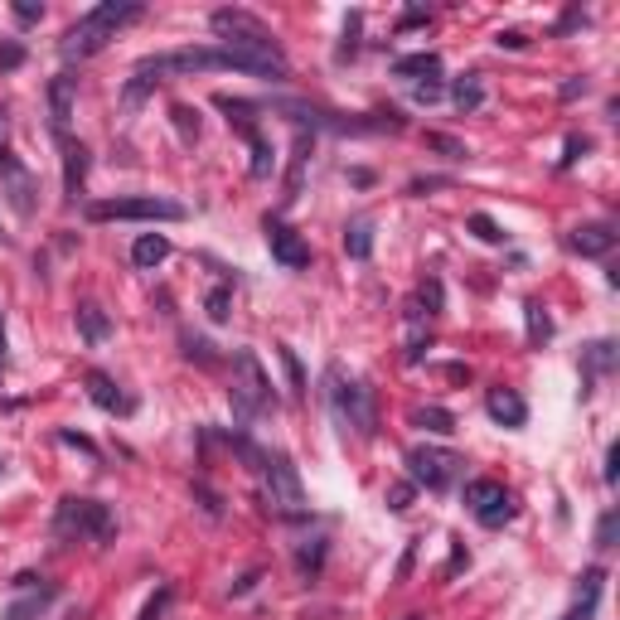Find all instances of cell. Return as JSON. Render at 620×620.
<instances>
[{
	"label": "cell",
	"mask_w": 620,
	"mask_h": 620,
	"mask_svg": "<svg viewBox=\"0 0 620 620\" xmlns=\"http://www.w3.org/2000/svg\"><path fill=\"white\" fill-rule=\"evenodd\" d=\"M209 30L223 39L218 49H228V54H238V59L248 63L252 78H267V83H286V78H291L286 49H281L277 34L267 30L252 10H233V5H223V10L209 15Z\"/></svg>",
	"instance_id": "1"
},
{
	"label": "cell",
	"mask_w": 620,
	"mask_h": 620,
	"mask_svg": "<svg viewBox=\"0 0 620 620\" xmlns=\"http://www.w3.org/2000/svg\"><path fill=\"white\" fill-rule=\"evenodd\" d=\"M218 68H233V73H248V63L228 49H214V44H199V49H165V54H146V59L131 68L122 88V102L126 107H141L151 97L155 83L165 78H180V73H218Z\"/></svg>",
	"instance_id": "2"
},
{
	"label": "cell",
	"mask_w": 620,
	"mask_h": 620,
	"mask_svg": "<svg viewBox=\"0 0 620 620\" xmlns=\"http://www.w3.org/2000/svg\"><path fill=\"white\" fill-rule=\"evenodd\" d=\"M228 446H233V451H238V461H243L252 475L262 480V499H267V509H277V514H286V519H306V490H301L296 465L286 461L281 451H267V446L248 441L243 432L228 436Z\"/></svg>",
	"instance_id": "3"
},
{
	"label": "cell",
	"mask_w": 620,
	"mask_h": 620,
	"mask_svg": "<svg viewBox=\"0 0 620 620\" xmlns=\"http://www.w3.org/2000/svg\"><path fill=\"white\" fill-rule=\"evenodd\" d=\"M141 15H146L141 0H102V5H93L88 15H78V20L68 25V34L59 39V54L68 63L93 59V54H102L126 25H136Z\"/></svg>",
	"instance_id": "4"
},
{
	"label": "cell",
	"mask_w": 620,
	"mask_h": 620,
	"mask_svg": "<svg viewBox=\"0 0 620 620\" xmlns=\"http://www.w3.org/2000/svg\"><path fill=\"white\" fill-rule=\"evenodd\" d=\"M320 393H325L330 417H335V427H340L344 436L354 432L359 441H373V436H378V403H373V388L364 383V378L344 373L340 364H325V373H320Z\"/></svg>",
	"instance_id": "5"
},
{
	"label": "cell",
	"mask_w": 620,
	"mask_h": 620,
	"mask_svg": "<svg viewBox=\"0 0 620 620\" xmlns=\"http://www.w3.org/2000/svg\"><path fill=\"white\" fill-rule=\"evenodd\" d=\"M272 112L291 117L301 131H330V136H373V131H403V112H369V117H344L320 102H301V97H272Z\"/></svg>",
	"instance_id": "6"
},
{
	"label": "cell",
	"mask_w": 620,
	"mask_h": 620,
	"mask_svg": "<svg viewBox=\"0 0 620 620\" xmlns=\"http://www.w3.org/2000/svg\"><path fill=\"white\" fill-rule=\"evenodd\" d=\"M54 538H63V543H78V538L112 543L117 538V514L102 499L68 495V499H59V514H54Z\"/></svg>",
	"instance_id": "7"
},
{
	"label": "cell",
	"mask_w": 620,
	"mask_h": 620,
	"mask_svg": "<svg viewBox=\"0 0 620 620\" xmlns=\"http://www.w3.org/2000/svg\"><path fill=\"white\" fill-rule=\"evenodd\" d=\"M228 403H233V417L238 422H252L262 417L267 407H277V393H272V378L262 369V359L252 349H238L233 354V378H228Z\"/></svg>",
	"instance_id": "8"
},
{
	"label": "cell",
	"mask_w": 620,
	"mask_h": 620,
	"mask_svg": "<svg viewBox=\"0 0 620 620\" xmlns=\"http://www.w3.org/2000/svg\"><path fill=\"white\" fill-rule=\"evenodd\" d=\"M93 223H185L189 209L175 199H155V194H136V199H102L88 204Z\"/></svg>",
	"instance_id": "9"
},
{
	"label": "cell",
	"mask_w": 620,
	"mask_h": 620,
	"mask_svg": "<svg viewBox=\"0 0 620 620\" xmlns=\"http://www.w3.org/2000/svg\"><path fill=\"white\" fill-rule=\"evenodd\" d=\"M407 461V475H412V485H422V490H432V495H446L451 485H456V470H461V456L456 451H446V446H412L403 456Z\"/></svg>",
	"instance_id": "10"
},
{
	"label": "cell",
	"mask_w": 620,
	"mask_h": 620,
	"mask_svg": "<svg viewBox=\"0 0 620 620\" xmlns=\"http://www.w3.org/2000/svg\"><path fill=\"white\" fill-rule=\"evenodd\" d=\"M0 194L15 209V218H34V209H39V180L10 146H0Z\"/></svg>",
	"instance_id": "11"
},
{
	"label": "cell",
	"mask_w": 620,
	"mask_h": 620,
	"mask_svg": "<svg viewBox=\"0 0 620 620\" xmlns=\"http://www.w3.org/2000/svg\"><path fill=\"white\" fill-rule=\"evenodd\" d=\"M461 499H465V509H470L485 528H499V524L514 519V495H509L499 480H470Z\"/></svg>",
	"instance_id": "12"
},
{
	"label": "cell",
	"mask_w": 620,
	"mask_h": 620,
	"mask_svg": "<svg viewBox=\"0 0 620 620\" xmlns=\"http://www.w3.org/2000/svg\"><path fill=\"white\" fill-rule=\"evenodd\" d=\"M262 233H267V248H272V257H277L286 272H301V267H310V243L291 228V223H281L277 214L262 218Z\"/></svg>",
	"instance_id": "13"
},
{
	"label": "cell",
	"mask_w": 620,
	"mask_h": 620,
	"mask_svg": "<svg viewBox=\"0 0 620 620\" xmlns=\"http://www.w3.org/2000/svg\"><path fill=\"white\" fill-rule=\"evenodd\" d=\"M616 243H620V233H616V223H606V218L577 223L567 233V248L582 252V257H606V252H616Z\"/></svg>",
	"instance_id": "14"
},
{
	"label": "cell",
	"mask_w": 620,
	"mask_h": 620,
	"mask_svg": "<svg viewBox=\"0 0 620 620\" xmlns=\"http://www.w3.org/2000/svg\"><path fill=\"white\" fill-rule=\"evenodd\" d=\"M83 388H88V398H93L102 412H112V417H131V412H136V398H126L122 388H117V378H112V373L93 369L88 378H83Z\"/></svg>",
	"instance_id": "15"
},
{
	"label": "cell",
	"mask_w": 620,
	"mask_h": 620,
	"mask_svg": "<svg viewBox=\"0 0 620 620\" xmlns=\"http://www.w3.org/2000/svg\"><path fill=\"white\" fill-rule=\"evenodd\" d=\"M63 146V199L73 204L78 194H83V180H88V165H93V155L83 141H73V136H59Z\"/></svg>",
	"instance_id": "16"
},
{
	"label": "cell",
	"mask_w": 620,
	"mask_h": 620,
	"mask_svg": "<svg viewBox=\"0 0 620 620\" xmlns=\"http://www.w3.org/2000/svg\"><path fill=\"white\" fill-rule=\"evenodd\" d=\"M73 102H78V78H73V73H59V78L49 83V126H54V136H68Z\"/></svg>",
	"instance_id": "17"
},
{
	"label": "cell",
	"mask_w": 620,
	"mask_h": 620,
	"mask_svg": "<svg viewBox=\"0 0 620 620\" xmlns=\"http://www.w3.org/2000/svg\"><path fill=\"white\" fill-rule=\"evenodd\" d=\"M54 601H59V587H54V582H39V587H25L20 601H10V606L0 611V620H44Z\"/></svg>",
	"instance_id": "18"
},
{
	"label": "cell",
	"mask_w": 620,
	"mask_h": 620,
	"mask_svg": "<svg viewBox=\"0 0 620 620\" xmlns=\"http://www.w3.org/2000/svg\"><path fill=\"white\" fill-rule=\"evenodd\" d=\"M73 325H78V340L93 344V349L112 340V315L97 306V301H78V306H73Z\"/></svg>",
	"instance_id": "19"
},
{
	"label": "cell",
	"mask_w": 620,
	"mask_h": 620,
	"mask_svg": "<svg viewBox=\"0 0 620 620\" xmlns=\"http://www.w3.org/2000/svg\"><path fill=\"white\" fill-rule=\"evenodd\" d=\"M485 412L495 417L499 427H524L528 422V403L514 388H490V393H485Z\"/></svg>",
	"instance_id": "20"
},
{
	"label": "cell",
	"mask_w": 620,
	"mask_h": 620,
	"mask_svg": "<svg viewBox=\"0 0 620 620\" xmlns=\"http://www.w3.org/2000/svg\"><path fill=\"white\" fill-rule=\"evenodd\" d=\"M611 369H616V344L611 340L587 344V349H582V398H591L596 378H606Z\"/></svg>",
	"instance_id": "21"
},
{
	"label": "cell",
	"mask_w": 620,
	"mask_h": 620,
	"mask_svg": "<svg viewBox=\"0 0 620 620\" xmlns=\"http://www.w3.org/2000/svg\"><path fill=\"white\" fill-rule=\"evenodd\" d=\"M601 591H606V572H601V567H587V572H582V591H577L572 611L562 620H591L596 606H601Z\"/></svg>",
	"instance_id": "22"
},
{
	"label": "cell",
	"mask_w": 620,
	"mask_h": 620,
	"mask_svg": "<svg viewBox=\"0 0 620 620\" xmlns=\"http://www.w3.org/2000/svg\"><path fill=\"white\" fill-rule=\"evenodd\" d=\"M393 78H407V83L441 78V54H432V49H422V54H403V59H393Z\"/></svg>",
	"instance_id": "23"
},
{
	"label": "cell",
	"mask_w": 620,
	"mask_h": 620,
	"mask_svg": "<svg viewBox=\"0 0 620 620\" xmlns=\"http://www.w3.org/2000/svg\"><path fill=\"white\" fill-rule=\"evenodd\" d=\"M214 107L223 112V117H228V126H238L243 136H252V131H257V112H262L257 102H248V97H228V93H218V97H214Z\"/></svg>",
	"instance_id": "24"
},
{
	"label": "cell",
	"mask_w": 620,
	"mask_h": 620,
	"mask_svg": "<svg viewBox=\"0 0 620 620\" xmlns=\"http://www.w3.org/2000/svg\"><path fill=\"white\" fill-rule=\"evenodd\" d=\"M344 252H349L354 262H369L373 257V218L369 214H359V218L344 223Z\"/></svg>",
	"instance_id": "25"
},
{
	"label": "cell",
	"mask_w": 620,
	"mask_h": 620,
	"mask_svg": "<svg viewBox=\"0 0 620 620\" xmlns=\"http://www.w3.org/2000/svg\"><path fill=\"white\" fill-rule=\"evenodd\" d=\"M165 257H170V238H165V233H141V238L131 243V262H136L141 272H155Z\"/></svg>",
	"instance_id": "26"
},
{
	"label": "cell",
	"mask_w": 620,
	"mask_h": 620,
	"mask_svg": "<svg viewBox=\"0 0 620 620\" xmlns=\"http://www.w3.org/2000/svg\"><path fill=\"white\" fill-rule=\"evenodd\" d=\"M451 102H456V112L470 117V112H480L485 107V83H480V73H465L451 83Z\"/></svg>",
	"instance_id": "27"
},
{
	"label": "cell",
	"mask_w": 620,
	"mask_h": 620,
	"mask_svg": "<svg viewBox=\"0 0 620 620\" xmlns=\"http://www.w3.org/2000/svg\"><path fill=\"white\" fill-rule=\"evenodd\" d=\"M306 160H310V136L306 131H296V146H291V170H286V204L291 199H301V180H306Z\"/></svg>",
	"instance_id": "28"
},
{
	"label": "cell",
	"mask_w": 620,
	"mask_h": 620,
	"mask_svg": "<svg viewBox=\"0 0 620 620\" xmlns=\"http://www.w3.org/2000/svg\"><path fill=\"white\" fill-rule=\"evenodd\" d=\"M407 422H412V427H422V432H432V436H451V432H456V412H446V407H412V412H407Z\"/></svg>",
	"instance_id": "29"
},
{
	"label": "cell",
	"mask_w": 620,
	"mask_h": 620,
	"mask_svg": "<svg viewBox=\"0 0 620 620\" xmlns=\"http://www.w3.org/2000/svg\"><path fill=\"white\" fill-rule=\"evenodd\" d=\"M204 315H209L214 325H228V315H233V286H228V281H218L214 291L204 296Z\"/></svg>",
	"instance_id": "30"
},
{
	"label": "cell",
	"mask_w": 620,
	"mask_h": 620,
	"mask_svg": "<svg viewBox=\"0 0 620 620\" xmlns=\"http://www.w3.org/2000/svg\"><path fill=\"white\" fill-rule=\"evenodd\" d=\"M320 567H325V538H306L296 553V572L310 582V577H320Z\"/></svg>",
	"instance_id": "31"
},
{
	"label": "cell",
	"mask_w": 620,
	"mask_h": 620,
	"mask_svg": "<svg viewBox=\"0 0 620 620\" xmlns=\"http://www.w3.org/2000/svg\"><path fill=\"white\" fill-rule=\"evenodd\" d=\"M524 320H528V344H548L553 340V320L538 301H524Z\"/></svg>",
	"instance_id": "32"
},
{
	"label": "cell",
	"mask_w": 620,
	"mask_h": 620,
	"mask_svg": "<svg viewBox=\"0 0 620 620\" xmlns=\"http://www.w3.org/2000/svg\"><path fill=\"white\" fill-rule=\"evenodd\" d=\"M248 146H252V180H267V175H272V160H277V155H272V141H267L262 131H252Z\"/></svg>",
	"instance_id": "33"
},
{
	"label": "cell",
	"mask_w": 620,
	"mask_h": 620,
	"mask_svg": "<svg viewBox=\"0 0 620 620\" xmlns=\"http://www.w3.org/2000/svg\"><path fill=\"white\" fill-rule=\"evenodd\" d=\"M465 228H470V233H475L480 243H490V248H499V243L509 238V233H504V228H499L490 214H470V218H465Z\"/></svg>",
	"instance_id": "34"
},
{
	"label": "cell",
	"mask_w": 620,
	"mask_h": 620,
	"mask_svg": "<svg viewBox=\"0 0 620 620\" xmlns=\"http://www.w3.org/2000/svg\"><path fill=\"white\" fill-rule=\"evenodd\" d=\"M277 359H281V369H286V378H291V393H296V398H306V373H301L296 349H291V344H277Z\"/></svg>",
	"instance_id": "35"
},
{
	"label": "cell",
	"mask_w": 620,
	"mask_h": 620,
	"mask_svg": "<svg viewBox=\"0 0 620 620\" xmlns=\"http://www.w3.org/2000/svg\"><path fill=\"white\" fill-rule=\"evenodd\" d=\"M170 117H175V126H180V136L194 146V141H199V112H194L189 102H175V107H170Z\"/></svg>",
	"instance_id": "36"
},
{
	"label": "cell",
	"mask_w": 620,
	"mask_h": 620,
	"mask_svg": "<svg viewBox=\"0 0 620 620\" xmlns=\"http://www.w3.org/2000/svg\"><path fill=\"white\" fill-rule=\"evenodd\" d=\"M185 359H194L199 369H214V364H218L214 344H209V340H199V335H185Z\"/></svg>",
	"instance_id": "37"
},
{
	"label": "cell",
	"mask_w": 620,
	"mask_h": 620,
	"mask_svg": "<svg viewBox=\"0 0 620 620\" xmlns=\"http://www.w3.org/2000/svg\"><path fill=\"white\" fill-rule=\"evenodd\" d=\"M359 30H364V15H359V10H354V15H349V20H344V44H340V54H335V59H354V54H359Z\"/></svg>",
	"instance_id": "38"
},
{
	"label": "cell",
	"mask_w": 620,
	"mask_h": 620,
	"mask_svg": "<svg viewBox=\"0 0 620 620\" xmlns=\"http://www.w3.org/2000/svg\"><path fill=\"white\" fill-rule=\"evenodd\" d=\"M194 499H199V509H204L209 519H223V499H218V490L209 480H194Z\"/></svg>",
	"instance_id": "39"
},
{
	"label": "cell",
	"mask_w": 620,
	"mask_h": 620,
	"mask_svg": "<svg viewBox=\"0 0 620 620\" xmlns=\"http://www.w3.org/2000/svg\"><path fill=\"white\" fill-rule=\"evenodd\" d=\"M616 528H620V514L616 509H606L601 514V524H596V548L606 553V548H616Z\"/></svg>",
	"instance_id": "40"
},
{
	"label": "cell",
	"mask_w": 620,
	"mask_h": 620,
	"mask_svg": "<svg viewBox=\"0 0 620 620\" xmlns=\"http://www.w3.org/2000/svg\"><path fill=\"white\" fill-rule=\"evenodd\" d=\"M427 146H432V151H441L446 160H465V155H470L461 141H451V136H441V131H427Z\"/></svg>",
	"instance_id": "41"
},
{
	"label": "cell",
	"mask_w": 620,
	"mask_h": 620,
	"mask_svg": "<svg viewBox=\"0 0 620 620\" xmlns=\"http://www.w3.org/2000/svg\"><path fill=\"white\" fill-rule=\"evenodd\" d=\"M417 306H427V315H441V281L427 277L422 291H417Z\"/></svg>",
	"instance_id": "42"
},
{
	"label": "cell",
	"mask_w": 620,
	"mask_h": 620,
	"mask_svg": "<svg viewBox=\"0 0 620 620\" xmlns=\"http://www.w3.org/2000/svg\"><path fill=\"white\" fill-rule=\"evenodd\" d=\"M587 151H591V141H587V136H567V151H562L558 165H562V170H572V165H577V160H582Z\"/></svg>",
	"instance_id": "43"
},
{
	"label": "cell",
	"mask_w": 620,
	"mask_h": 620,
	"mask_svg": "<svg viewBox=\"0 0 620 620\" xmlns=\"http://www.w3.org/2000/svg\"><path fill=\"white\" fill-rule=\"evenodd\" d=\"M412 490H417L412 480H398V485L388 490V509H393V514H403L407 504H412Z\"/></svg>",
	"instance_id": "44"
},
{
	"label": "cell",
	"mask_w": 620,
	"mask_h": 620,
	"mask_svg": "<svg viewBox=\"0 0 620 620\" xmlns=\"http://www.w3.org/2000/svg\"><path fill=\"white\" fill-rule=\"evenodd\" d=\"M170 596H175L170 587H160V591H155L151 601H146V611H141V620H160V616H165V611H170Z\"/></svg>",
	"instance_id": "45"
},
{
	"label": "cell",
	"mask_w": 620,
	"mask_h": 620,
	"mask_svg": "<svg viewBox=\"0 0 620 620\" xmlns=\"http://www.w3.org/2000/svg\"><path fill=\"white\" fill-rule=\"evenodd\" d=\"M10 10H15L20 25H39V20H44V5H34V0H15Z\"/></svg>",
	"instance_id": "46"
},
{
	"label": "cell",
	"mask_w": 620,
	"mask_h": 620,
	"mask_svg": "<svg viewBox=\"0 0 620 620\" xmlns=\"http://www.w3.org/2000/svg\"><path fill=\"white\" fill-rule=\"evenodd\" d=\"M412 97H417V102H441L446 88H441V78H427V83H412Z\"/></svg>",
	"instance_id": "47"
},
{
	"label": "cell",
	"mask_w": 620,
	"mask_h": 620,
	"mask_svg": "<svg viewBox=\"0 0 620 620\" xmlns=\"http://www.w3.org/2000/svg\"><path fill=\"white\" fill-rule=\"evenodd\" d=\"M63 446H78L83 456H93V461H102V451H97V441H88V436H78V432H59Z\"/></svg>",
	"instance_id": "48"
},
{
	"label": "cell",
	"mask_w": 620,
	"mask_h": 620,
	"mask_svg": "<svg viewBox=\"0 0 620 620\" xmlns=\"http://www.w3.org/2000/svg\"><path fill=\"white\" fill-rule=\"evenodd\" d=\"M20 63H25V44H15V39H10V44H0V68H5V73H10V68H20Z\"/></svg>",
	"instance_id": "49"
},
{
	"label": "cell",
	"mask_w": 620,
	"mask_h": 620,
	"mask_svg": "<svg viewBox=\"0 0 620 620\" xmlns=\"http://www.w3.org/2000/svg\"><path fill=\"white\" fill-rule=\"evenodd\" d=\"M601 480H606V485H616L620 480V441L606 446V470H601Z\"/></svg>",
	"instance_id": "50"
},
{
	"label": "cell",
	"mask_w": 620,
	"mask_h": 620,
	"mask_svg": "<svg viewBox=\"0 0 620 620\" xmlns=\"http://www.w3.org/2000/svg\"><path fill=\"white\" fill-rule=\"evenodd\" d=\"M577 25H587V10H577V5H572L558 25H553V34H567V30H577Z\"/></svg>",
	"instance_id": "51"
},
{
	"label": "cell",
	"mask_w": 620,
	"mask_h": 620,
	"mask_svg": "<svg viewBox=\"0 0 620 620\" xmlns=\"http://www.w3.org/2000/svg\"><path fill=\"white\" fill-rule=\"evenodd\" d=\"M257 582H262V572H257V567H252V572H243V577H238V582H233V587H228V596H248V591L257 587Z\"/></svg>",
	"instance_id": "52"
},
{
	"label": "cell",
	"mask_w": 620,
	"mask_h": 620,
	"mask_svg": "<svg viewBox=\"0 0 620 620\" xmlns=\"http://www.w3.org/2000/svg\"><path fill=\"white\" fill-rule=\"evenodd\" d=\"M495 44H499V49H524L528 34H524V30H499V34H495Z\"/></svg>",
	"instance_id": "53"
},
{
	"label": "cell",
	"mask_w": 620,
	"mask_h": 620,
	"mask_svg": "<svg viewBox=\"0 0 620 620\" xmlns=\"http://www.w3.org/2000/svg\"><path fill=\"white\" fill-rule=\"evenodd\" d=\"M582 93H587V78H567V83H562V102H572V97H582Z\"/></svg>",
	"instance_id": "54"
},
{
	"label": "cell",
	"mask_w": 620,
	"mask_h": 620,
	"mask_svg": "<svg viewBox=\"0 0 620 620\" xmlns=\"http://www.w3.org/2000/svg\"><path fill=\"white\" fill-rule=\"evenodd\" d=\"M412 558H417V538H412V543H407L403 562H398V582H407V577H412Z\"/></svg>",
	"instance_id": "55"
},
{
	"label": "cell",
	"mask_w": 620,
	"mask_h": 620,
	"mask_svg": "<svg viewBox=\"0 0 620 620\" xmlns=\"http://www.w3.org/2000/svg\"><path fill=\"white\" fill-rule=\"evenodd\" d=\"M417 25H427V10H407L403 20H398V30H417Z\"/></svg>",
	"instance_id": "56"
},
{
	"label": "cell",
	"mask_w": 620,
	"mask_h": 620,
	"mask_svg": "<svg viewBox=\"0 0 620 620\" xmlns=\"http://www.w3.org/2000/svg\"><path fill=\"white\" fill-rule=\"evenodd\" d=\"M446 378H451V383H470V369H465V364H446Z\"/></svg>",
	"instance_id": "57"
},
{
	"label": "cell",
	"mask_w": 620,
	"mask_h": 620,
	"mask_svg": "<svg viewBox=\"0 0 620 620\" xmlns=\"http://www.w3.org/2000/svg\"><path fill=\"white\" fill-rule=\"evenodd\" d=\"M465 562H470V553H465V548H461V543H456V548H451V572H461V567H465Z\"/></svg>",
	"instance_id": "58"
},
{
	"label": "cell",
	"mask_w": 620,
	"mask_h": 620,
	"mask_svg": "<svg viewBox=\"0 0 620 620\" xmlns=\"http://www.w3.org/2000/svg\"><path fill=\"white\" fill-rule=\"evenodd\" d=\"M0 369H5V325H0Z\"/></svg>",
	"instance_id": "59"
},
{
	"label": "cell",
	"mask_w": 620,
	"mask_h": 620,
	"mask_svg": "<svg viewBox=\"0 0 620 620\" xmlns=\"http://www.w3.org/2000/svg\"><path fill=\"white\" fill-rule=\"evenodd\" d=\"M0 146H5V107H0Z\"/></svg>",
	"instance_id": "60"
},
{
	"label": "cell",
	"mask_w": 620,
	"mask_h": 620,
	"mask_svg": "<svg viewBox=\"0 0 620 620\" xmlns=\"http://www.w3.org/2000/svg\"><path fill=\"white\" fill-rule=\"evenodd\" d=\"M403 620H422V616H417V611H412V616H403Z\"/></svg>",
	"instance_id": "61"
}]
</instances>
